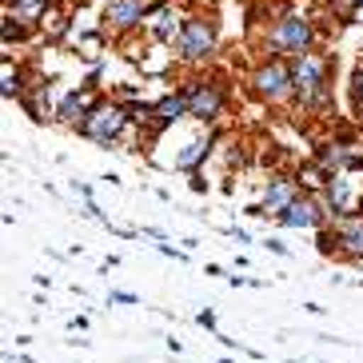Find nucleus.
<instances>
[{"label":"nucleus","instance_id":"nucleus-13","mask_svg":"<svg viewBox=\"0 0 363 363\" xmlns=\"http://www.w3.org/2000/svg\"><path fill=\"white\" fill-rule=\"evenodd\" d=\"M208 148H212V140H192V144L176 156V168H196V164L208 156Z\"/></svg>","mask_w":363,"mask_h":363},{"label":"nucleus","instance_id":"nucleus-1","mask_svg":"<svg viewBox=\"0 0 363 363\" xmlns=\"http://www.w3.org/2000/svg\"><path fill=\"white\" fill-rule=\"evenodd\" d=\"M291 80H296V92L303 96V104H315V100L328 96V60H320V56L311 52H296V60H291Z\"/></svg>","mask_w":363,"mask_h":363},{"label":"nucleus","instance_id":"nucleus-4","mask_svg":"<svg viewBox=\"0 0 363 363\" xmlns=\"http://www.w3.org/2000/svg\"><path fill=\"white\" fill-rule=\"evenodd\" d=\"M256 92L264 100H272V104H279V100H288L291 92H296V80H291V68L284 65V60H276V65H264L256 72Z\"/></svg>","mask_w":363,"mask_h":363},{"label":"nucleus","instance_id":"nucleus-3","mask_svg":"<svg viewBox=\"0 0 363 363\" xmlns=\"http://www.w3.org/2000/svg\"><path fill=\"white\" fill-rule=\"evenodd\" d=\"M176 48H180L184 60H208V56H212V48H216V33H212V24L200 21V16H188V21L180 24Z\"/></svg>","mask_w":363,"mask_h":363},{"label":"nucleus","instance_id":"nucleus-14","mask_svg":"<svg viewBox=\"0 0 363 363\" xmlns=\"http://www.w3.org/2000/svg\"><path fill=\"white\" fill-rule=\"evenodd\" d=\"M9 9H16V16H36L44 12V0H9Z\"/></svg>","mask_w":363,"mask_h":363},{"label":"nucleus","instance_id":"nucleus-9","mask_svg":"<svg viewBox=\"0 0 363 363\" xmlns=\"http://www.w3.org/2000/svg\"><path fill=\"white\" fill-rule=\"evenodd\" d=\"M148 12H152V4H144V0H108L104 21L112 24V28H132V24H140Z\"/></svg>","mask_w":363,"mask_h":363},{"label":"nucleus","instance_id":"nucleus-16","mask_svg":"<svg viewBox=\"0 0 363 363\" xmlns=\"http://www.w3.org/2000/svg\"><path fill=\"white\" fill-rule=\"evenodd\" d=\"M16 88H21V84H16V80H12V65H9V60H4V84H0V92H4V96H16Z\"/></svg>","mask_w":363,"mask_h":363},{"label":"nucleus","instance_id":"nucleus-18","mask_svg":"<svg viewBox=\"0 0 363 363\" xmlns=\"http://www.w3.org/2000/svg\"><path fill=\"white\" fill-rule=\"evenodd\" d=\"M267 247H272L276 256H288V244H284V240H267Z\"/></svg>","mask_w":363,"mask_h":363},{"label":"nucleus","instance_id":"nucleus-5","mask_svg":"<svg viewBox=\"0 0 363 363\" xmlns=\"http://www.w3.org/2000/svg\"><path fill=\"white\" fill-rule=\"evenodd\" d=\"M276 220L284 228H323L328 208H323V200H315V196H296V200H291Z\"/></svg>","mask_w":363,"mask_h":363},{"label":"nucleus","instance_id":"nucleus-10","mask_svg":"<svg viewBox=\"0 0 363 363\" xmlns=\"http://www.w3.org/2000/svg\"><path fill=\"white\" fill-rule=\"evenodd\" d=\"M296 196H299L296 180H272V184H267V192H264V203L252 208V216H279L291 200H296Z\"/></svg>","mask_w":363,"mask_h":363},{"label":"nucleus","instance_id":"nucleus-21","mask_svg":"<svg viewBox=\"0 0 363 363\" xmlns=\"http://www.w3.org/2000/svg\"><path fill=\"white\" fill-rule=\"evenodd\" d=\"M355 4H363V0H355Z\"/></svg>","mask_w":363,"mask_h":363},{"label":"nucleus","instance_id":"nucleus-15","mask_svg":"<svg viewBox=\"0 0 363 363\" xmlns=\"http://www.w3.org/2000/svg\"><path fill=\"white\" fill-rule=\"evenodd\" d=\"M12 40H24V24H16L9 16V21H4V44H12Z\"/></svg>","mask_w":363,"mask_h":363},{"label":"nucleus","instance_id":"nucleus-17","mask_svg":"<svg viewBox=\"0 0 363 363\" xmlns=\"http://www.w3.org/2000/svg\"><path fill=\"white\" fill-rule=\"evenodd\" d=\"M112 303H140L132 291H112Z\"/></svg>","mask_w":363,"mask_h":363},{"label":"nucleus","instance_id":"nucleus-2","mask_svg":"<svg viewBox=\"0 0 363 363\" xmlns=\"http://www.w3.org/2000/svg\"><path fill=\"white\" fill-rule=\"evenodd\" d=\"M124 124H128V112H124L120 104H96L84 116L80 132H84V136H92L96 144H104V148H112V140L124 132Z\"/></svg>","mask_w":363,"mask_h":363},{"label":"nucleus","instance_id":"nucleus-11","mask_svg":"<svg viewBox=\"0 0 363 363\" xmlns=\"http://www.w3.org/2000/svg\"><path fill=\"white\" fill-rule=\"evenodd\" d=\"M180 116H192V112H188V88L176 92V96H164L160 104H152V128L156 132L168 128V124H176Z\"/></svg>","mask_w":363,"mask_h":363},{"label":"nucleus","instance_id":"nucleus-22","mask_svg":"<svg viewBox=\"0 0 363 363\" xmlns=\"http://www.w3.org/2000/svg\"><path fill=\"white\" fill-rule=\"evenodd\" d=\"M359 212H363V203H359Z\"/></svg>","mask_w":363,"mask_h":363},{"label":"nucleus","instance_id":"nucleus-8","mask_svg":"<svg viewBox=\"0 0 363 363\" xmlns=\"http://www.w3.org/2000/svg\"><path fill=\"white\" fill-rule=\"evenodd\" d=\"M335 232H340V252L347 259H363V212L340 216L335 220Z\"/></svg>","mask_w":363,"mask_h":363},{"label":"nucleus","instance_id":"nucleus-12","mask_svg":"<svg viewBox=\"0 0 363 363\" xmlns=\"http://www.w3.org/2000/svg\"><path fill=\"white\" fill-rule=\"evenodd\" d=\"M92 108H96V92H92V88L68 92V96L60 100V120H80V116H88Z\"/></svg>","mask_w":363,"mask_h":363},{"label":"nucleus","instance_id":"nucleus-7","mask_svg":"<svg viewBox=\"0 0 363 363\" xmlns=\"http://www.w3.org/2000/svg\"><path fill=\"white\" fill-rule=\"evenodd\" d=\"M220 104H224L220 84H188V112H192V116L216 120L220 116Z\"/></svg>","mask_w":363,"mask_h":363},{"label":"nucleus","instance_id":"nucleus-19","mask_svg":"<svg viewBox=\"0 0 363 363\" xmlns=\"http://www.w3.org/2000/svg\"><path fill=\"white\" fill-rule=\"evenodd\" d=\"M196 320H200V328H216V315H212V311H200Z\"/></svg>","mask_w":363,"mask_h":363},{"label":"nucleus","instance_id":"nucleus-6","mask_svg":"<svg viewBox=\"0 0 363 363\" xmlns=\"http://www.w3.org/2000/svg\"><path fill=\"white\" fill-rule=\"evenodd\" d=\"M311 44V24L299 21V16H284V21L272 28V48H279V52H308Z\"/></svg>","mask_w":363,"mask_h":363},{"label":"nucleus","instance_id":"nucleus-20","mask_svg":"<svg viewBox=\"0 0 363 363\" xmlns=\"http://www.w3.org/2000/svg\"><path fill=\"white\" fill-rule=\"evenodd\" d=\"M355 100H359V104H363V68H359V72H355Z\"/></svg>","mask_w":363,"mask_h":363}]
</instances>
